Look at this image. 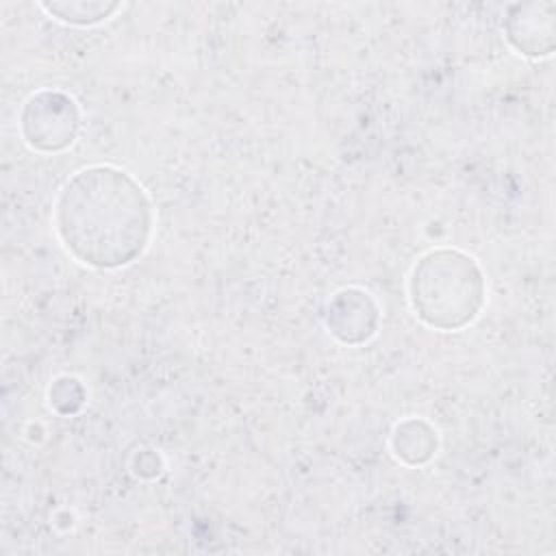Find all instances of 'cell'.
<instances>
[{"instance_id": "7a4b0ae2", "label": "cell", "mask_w": 556, "mask_h": 556, "mask_svg": "<svg viewBox=\"0 0 556 556\" xmlns=\"http://www.w3.org/2000/svg\"><path fill=\"white\" fill-rule=\"evenodd\" d=\"M410 298L417 315L437 328H460L482 306V278L476 263L458 252H430L415 265Z\"/></svg>"}, {"instance_id": "6da1fadb", "label": "cell", "mask_w": 556, "mask_h": 556, "mask_svg": "<svg viewBox=\"0 0 556 556\" xmlns=\"http://www.w3.org/2000/svg\"><path fill=\"white\" fill-rule=\"evenodd\" d=\"M56 230L65 248L93 267L126 265L141 254L152 228L143 189L115 167H89L63 187Z\"/></svg>"}]
</instances>
